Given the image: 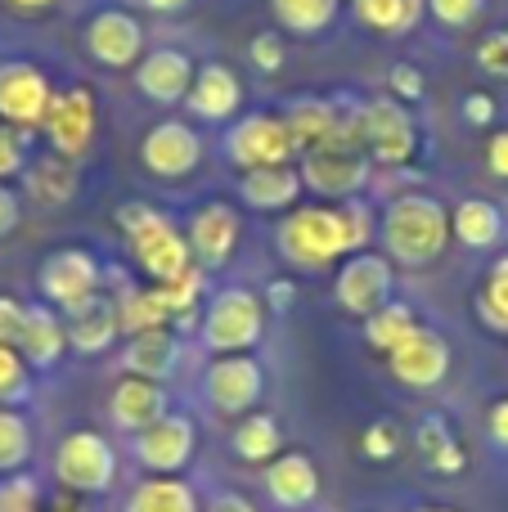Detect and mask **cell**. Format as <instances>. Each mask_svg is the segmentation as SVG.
Wrapping results in <instances>:
<instances>
[{"label": "cell", "mask_w": 508, "mask_h": 512, "mask_svg": "<svg viewBox=\"0 0 508 512\" xmlns=\"http://www.w3.org/2000/svg\"><path fill=\"white\" fill-rule=\"evenodd\" d=\"M378 239L387 248V261L405 265V270H423L432 265L450 243V212L428 194H405L392 198L383 212Z\"/></svg>", "instance_id": "obj_1"}, {"label": "cell", "mask_w": 508, "mask_h": 512, "mask_svg": "<svg viewBox=\"0 0 508 512\" xmlns=\"http://www.w3.org/2000/svg\"><path fill=\"white\" fill-rule=\"evenodd\" d=\"M117 230H122L126 248H131V261L140 265L153 283H171L176 274H185L189 265H194L185 234H180L158 207L122 203L117 207Z\"/></svg>", "instance_id": "obj_2"}, {"label": "cell", "mask_w": 508, "mask_h": 512, "mask_svg": "<svg viewBox=\"0 0 508 512\" xmlns=\"http://www.w3.org/2000/svg\"><path fill=\"white\" fill-rule=\"evenodd\" d=\"M369 180V153L360 144L356 108L342 113L338 131L302 153V185L320 198H356Z\"/></svg>", "instance_id": "obj_3"}, {"label": "cell", "mask_w": 508, "mask_h": 512, "mask_svg": "<svg viewBox=\"0 0 508 512\" xmlns=\"http://www.w3.org/2000/svg\"><path fill=\"white\" fill-rule=\"evenodd\" d=\"M279 256L297 270H324L338 256H356L347 230V212L342 207H297L279 221Z\"/></svg>", "instance_id": "obj_4"}, {"label": "cell", "mask_w": 508, "mask_h": 512, "mask_svg": "<svg viewBox=\"0 0 508 512\" xmlns=\"http://www.w3.org/2000/svg\"><path fill=\"white\" fill-rule=\"evenodd\" d=\"M266 333V301L252 288H221L203 310V337L207 351L216 355H248Z\"/></svg>", "instance_id": "obj_5"}, {"label": "cell", "mask_w": 508, "mask_h": 512, "mask_svg": "<svg viewBox=\"0 0 508 512\" xmlns=\"http://www.w3.org/2000/svg\"><path fill=\"white\" fill-rule=\"evenodd\" d=\"M54 481H59V490H72V495H81V499L108 495V490L117 486L113 445L99 432H90V427L68 432L54 445Z\"/></svg>", "instance_id": "obj_6"}, {"label": "cell", "mask_w": 508, "mask_h": 512, "mask_svg": "<svg viewBox=\"0 0 508 512\" xmlns=\"http://www.w3.org/2000/svg\"><path fill=\"white\" fill-rule=\"evenodd\" d=\"M356 126H360V144L374 162L383 167H401L414 158L419 149V131H414V117L401 99H369L356 108Z\"/></svg>", "instance_id": "obj_7"}, {"label": "cell", "mask_w": 508, "mask_h": 512, "mask_svg": "<svg viewBox=\"0 0 508 512\" xmlns=\"http://www.w3.org/2000/svg\"><path fill=\"white\" fill-rule=\"evenodd\" d=\"M297 153L293 131L284 117L275 113H248L225 131V158L239 171H261V167H288Z\"/></svg>", "instance_id": "obj_8"}, {"label": "cell", "mask_w": 508, "mask_h": 512, "mask_svg": "<svg viewBox=\"0 0 508 512\" xmlns=\"http://www.w3.org/2000/svg\"><path fill=\"white\" fill-rule=\"evenodd\" d=\"M266 391V369L252 355H216L203 373V396L221 418H243Z\"/></svg>", "instance_id": "obj_9"}, {"label": "cell", "mask_w": 508, "mask_h": 512, "mask_svg": "<svg viewBox=\"0 0 508 512\" xmlns=\"http://www.w3.org/2000/svg\"><path fill=\"white\" fill-rule=\"evenodd\" d=\"M140 162L153 180H185L203 162V135L189 122H180V117H162V122H153L144 131Z\"/></svg>", "instance_id": "obj_10"}, {"label": "cell", "mask_w": 508, "mask_h": 512, "mask_svg": "<svg viewBox=\"0 0 508 512\" xmlns=\"http://www.w3.org/2000/svg\"><path fill=\"white\" fill-rule=\"evenodd\" d=\"M392 288H396V274H392V261L383 252H356L342 261L338 279H333V297L347 315L356 319H369L374 310H383L392 301Z\"/></svg>", "instance_id": "obj_11"}, {"label": "cell", "mask_w": 508, "mask_h": 512, "mask_svg": "<svg viewBox=\"0 0 508 512\" xmlns=\"http://www.w3.org/2000/svg\"><path fill=\"white\" fill-rule=\"evenodd\" d=\"M95 122H99L95 95H90L86 86H72V90H54L41 131H45V140H50V153L77 162V158H86L90 140H95Z\"/></svg>", "instance_id": "obj_12"}, {"label": "cell", "mask_w": 508, "mask_h": 512, "mask_svg": "<svg viewBox=\"0 0 508 512\" xmlns=\"http://www.w3.org/2000/svg\"><path fill=\"white\" fill-rule=\"evenodd\" d=\"M194 445H198V427L189 414H162L153 427H144L135 436V459L149 477H180L194 459Z\"/></svg>", "instance_id": "obj_13"}, {"label": "cell", "mask_w": 508, "mask_h": 512, "mask_svg": "<svg viewBox=\"0 0 508 512\" xmlns=\"http://www.w3.org/2000/svg\"><path fill=\"white\" fill-rule=\"evenodd\" d=\"M54 99V86L36 63L5 59L0 63V122L14 131H32L45 122V108Z\"/></svg>", "instance_id": "obj_14"}, {"label": "cell", "mask_w": 508, "mask_h": 512, "mask_svg": "<svg viewBox=\"0 0 508 512\" xmlns=\"http://www.w3.org/2000/svg\"><path fill=\"white\" fill-rule=\"evenodd\" d=\"M36 283H41V297L50 301L54 310H72L104 288V265L86 248H63V252L45 256Z\"/></svg>", "instance_id": "obj_15"}, {"label": "cell", "mask_w": 508, "mask_h": 512, "mask_svg": "<svg viewBox=\"0 0 508 512\" xmlns=\"http://www.w3.org/2000/svg\"><path fill=\"white\" fill-rule=\"evenodd\" d=\"M243 221L230 203H203L185 225V243L198 270H225L239 252Z\"/></svg>", "instance_id": "obj_16"}, {"label": "cell", "mask_w": 508, "mask_h": 512, "mask_svg": "<svg viewBox=\"0 0 508 512\" xmlns=\"http://www.w3.org/2000/svg\"><path fill=\"white\" fill-rule=\"evenodd\" d=\"M86 54L99 68H131L144 59V23L126 9H99L86 23Z\"/></svg>", "instance_id": "obj_17"}, {"label": "cell", "mask_w": 508, "mask_h": 512, "mask_svg": "<svg viewBox=\"0 0 508 512\" xmlns=\"http://www.w3.org/2000/svg\"><path fill=\"white\" fill-rule=\"evenodd\" d=\"M387 369L401 387H414V391H432L446 382L450 373V342L432 328H414L392 355H387Z\"/></svg>", "instance_id": "obj_18"}, {"label": "cell", "mask_w": 508, "mask_h": 512, "mask_svg": "<svg viewBox=\"0 0 508 512\" xmlns=\"http://www.w3.org/2000/svg\"><path fill=\"white\" fill-rule=\"evenodd\" d=\"M194 63H189L185 50H149L140 63H135V90H140L149 104L158 108H171V104H185L189 99V86H194Z\"/></svg>", "instance_id": "obj_19"}, {"label": "cell", "mask_w": 508, "mask_h": 512, "mask_svg": "<svg viewBox=\"0 0 508 512\" xmlns=\"http://www.w3.org/2000/svg\"><path fill=\"white\" fill-rule=\"evenodd\" d=\"M162 414H171V400H167L162 382L131 378V373H126L113 387V396H108V418H113V427H122V432H131V436L153 427Z\"/></svg>", "instance_id": "obj_20"}, {"label": "cell", "mask_w": 508, "mask_h": 512, "mask_svg": "<svg viewBox=\"0 0 508 512\" xmlns=\"http://www.w3.org/2000/svg\"><path fill=\"white\" fill-rule=\"evenodd\" d=\"M185 108L198 122H234L243 108V81L234 77L225 63H203V68L194 72Z\"/></svg>", "instance_id": "obj_21"}, {"label": "cell", "mask_w": 508, "mask_h": 512, "mask_svg": "<svg viewBox=\"0 0 508 512\" xmlns=\"http://www.w3.org/2000/svg\"><path fill=\"white\" fill-rule=\"evenodd\" d=\"M261 481H266L270 504L284 512L311 508L315 495H320V468H315L302 450H288V454H279L275 463H266V477Z\"/></svg>", "instance_id": "obj_22"}, {"label": "cell", "mask_w": 508, "mask_h": 512, "mask_svg": "<svg viewBox=\"0 0 508 512\" xmlns=\"http://www.w3.org/2000/svg\"><path fill=\"white\" fill-rule=\"evenodd\" d=\"M63 328H68V346L77 355H104L108 346L122 337V324H117V301H108L104 292H95L90 301L63 310Z\"/></svg>", "instance_id": "obj_23"}, {"label": "cell", "mask_w": 508, "mask_h": 512, "mask_svg": "<svg viewBox=\"0 0 508 512\" xmlns=\"http://www.w3.org/2000/svg\"><path fill=\"white\" fill-rule=\"evenodd\" d=\"M63 351H68V328H63L59 310H54L50 301L27 306L23 333H18V355H23L32 369H54Z\"/></svg>", "instance_id": "obj_24"}, {"label": "cell", "mask_w": 508, "mask_h": 512, "mask_svg": "<svg viewBox=\"0 0 508 512\" xmlns=\"http://www.w3.org/2000/svg\"><path fill=\"white\" fill-rule=\"evenodd\" d=\"M180 364V342L171 328H153V333H135L122 346V373L149 382H167Z\"/></svg>", "instance_id": "obj_25"}, {"label": "cell", "mask_w": 508, "mask_h": 512, "mask_svg": "<svg viewBox=\"0 0 508 512\" xmlns=\"http://www.w3.org/2000/svg\"><path fill=\"white\" fill-rule=\"evenodd\" d=\"M302 171L293 167H261V171H243L239 180V198L252 212H288L302 198Z\"/></svg>", "instance_id": "obj_26"}, {"label": "cell", "mask_w": 508, "mask_h": 512, "mask_svg": "<svg viewBox=\"0 0 508 512\" xmlns=\"http://www.w3.org/2000/svg\"><path fill=\"white\" fill-rule=\"evenodd\" d=\"M23 185H27V198H32V203L63 207V203H72V194H77V171H72L68 158L45 153V158H36L23 167Z\"/></svg>", "instance_id": "obj_27"}, {"label": "cell", "mask_w": 508, "mask_h": 512, "mask_svg": "<svg viewBox=\"0 0 508 512\" xmlns=\"http://www.w3.org/2000/svg\"><path fill=\"white\" fill-rule=\"evenodd\" d=\"M450 234L473 252L495 248V243L504 239V212L495 203H486V198H464V203L450 212Z\"/></svg>", "instance_id": "obj_28"}, {"label": "cell", "mask_w": 508, "mask_h": 512, "mask_svg": "<svg viewBox=\"0 0 508 512\" xmlns=\"http://www.w3.org/2000/svg\"><path fill=\"white\" fill-rule=\"evenodd\" d=\"M122 512H203L198 490L180 477H149L122 499Z\"/></svg>", "instance_id": "obj_29"}, {"label": "cell", "mask_w": 508, "mask_h": 512, "mask_svg": "<svg viewBox=\"0 0 508 512\" xmlns=\"http://www.w3.org/2000/svg\"><path fill=\"white\" fill-rule=\"evenodd\" d=\"M117 324H122V337L167 328L171 310H167V301H162L158 283H153V288H122V297H117Z\"/></svg>", "instance_id": "obj_30"}, {"label": "cell", "mask_w": 508, "mask_h": 512, "mask_svg": "<svg viewBox=\"0 0 508 512\" xmlns=\"http://www.w3.org/2000/svg\"><path fill=\"white\" fill-rule=\"evenodd\" d=\"M288 131H293V144L297 149H315V144H324L333 131H338L342 113L329 104V99H293V108L284 113Z\"/></svg>", "instance_id": "obj_31"}, {"label": "cell", "mask_w": 508, "mask_h": 512, "mask_svg": "<svg viewBox=\"0 0 508 512\" xmlns=\"http://www.w3.org/2000/svg\"><path fill=\"white\" fill-rule=\"evenodd\" d=\"M230 445L243 463H275L279 445H284V432H279V423L270 414H243Z\"/></svg>", "instance_id": "obj_32"}, {"label": "cell", "mask_w": 508, "mask_h": 512, "mask_svg": "<svg viewBox=\"0 0 508 512\" xmlns=\"http://www.w3.org/2000/svg\"><path fill=\"white\" fill-rule=\"evenodd\" d=\"M342 0H270V14L293 36H320L333 27Z\"/></svg>", "instance_id": "obj_33"}, {"label": "cell", "mask_w": 508, "mask_h": 512, "mask_svg": "<svg viewBox=\"0 0 508 512\" xmlns=\"http://www.w3.org/2000/svg\"><path fill=\"white\" fill-rule=\"evenodd\" d=\"M423 9H428V0H356V18L383 36L414 32Z\"/></svg>", "instance_id": "obj_34"}, {"label": "cell", "mask_w": 508, "mask_h": 512, "mask_svg": "<svg viewBox=\"0 0 508 512\" xmlns=\"http://www.w3.org/2000/svg\"><path fill=\"white\" fill-rule=\"evenodd\" d=\"M419 328V319H414V306H405V301H387L383 310H374V315L365 319V342L374 346V351L392 355L396 346L405 342V337Z\"/></svg>", "instance_id": "obj_35"}, {"label": "cell", "mask_w": 508, "mask_h": 512, "mask_svg": "<svg viewBox=\"0 0 508 512\" xmlns=\"http://www.w3.org/2000/svg\"><path fill=\"white\" fill-rule=\"evenodd\" d=\"M419 450H423V459H428V468H437V472H464V463H468V454L459 450V441L450 436V423L441 414H428L419 423Z\"/></svg>", "instance_id": "obj_36"}, {"label": "cell", "mask_w": 508, "mask_h": 512, "mask_svg": "<svg viewBox=\"0 0 508 512\" xmlns=\"http://www.w3.org/2000/svg\"><path fill=\"white\" fill-rule=\"evenodd\" d=\"M32 423H27L18 409L0 405V472H23V463L32 459Z\"/></svg>", "instance_id": "obj_37"}, {"label": "cell", "mask_w": 508, "mask_h": 512, "mask_svg": "<svg viewBox=\"0 0 508 512\" xmlns=\"http://www.w3.org/2000/svg\"><path fill=\"white\" fill-rule=\"evenodd\" d=\"M203 288H207V270H198V265H189V270L176 274L171 283H158L162 301H167V310H171V324H176V319H185V315H198Z\"/></svg>", "instance_id": "obj_38"}, {"label": "cell", "mask_w": 508, "mask_h": 512, "mask_svg": "<svg viewBox=\"0 0 508 512\" xmlns=\"http://www.w3.org/2000/svg\"><path fill=\"white\" fill-rule=\"evenodd\" d=\"M32 364L18 355V346H0V405L18 409L32 400Z\"/></svg>", "instance_id": "obj_39"}, {"label": "cell", "mask_w": 508, "mask_h": 512, "mask_svg": "<svg viewBox=\"0 0 508 512\" xmlns=\"http://www.w3.org/2000/svg\"><path fill=\"white\" fill-rule=\"evenodd\" d=\"M477 315L495 328V333H508V256H500V265L491 270L482 297H477Z\"/></svg>", "instance_id": "obj_40"}, {"label": "cell", "mask_w": 508, "mask_h": 512, "mask_svg": "<svg viewBox=\"0 0 508 512\" xmlns=\"http://www.w3.org/2000/svg\"><path fill=\"white\" fill-rule=\"evenodd\" d=\"M41 508V486L27 472H9L0 481V512H36Z\"/></svg>", "instance_id": "obj_41"}, {"label": "cell", "mask_w": 508, "mask_h": 512, "mask_svg": "<svg viewBox=\"0 0 508 512\" xmlns=\"http://www.w3.org/2000/svg\"><path fill=\"white\" fill-rule=\"evenodd\" d=\"M482 9H486V0H428V14L437 18L441 27H455V32L468 23H477Z\"/></svg>", "instance_id": "obj_42"}, {"label": "cell", "mask_w": 508, "mask_h": 512, "mask_svg": "<svg viewBox=\"0 0 508 512\" xmlns=\"http://www.w3.org/2000/svg\"><path fill=\"white\" fill-rule=\"evenodd\" d=\"M360 450H365V459H374V463L396 459V450H401V432H396V423H369L365 436H360Z\"/></svg>", "instance_id": "obj_43"}, {"label": "cell", "mask_w": 508, "mask_h": 512, "mask_svg": "<svg viewBox=\"0 0 508 512\" xmlns=\"http://www.w3.org/2000/svg\"><path fill=\"white\" fill-rule=\"evenodd\" d=\"M27 167V131H14V126H0V180L18 176Z\"/></svg>", "instance_id": "obj_44"}, {"label": "cell", "mask_w": 508, "mask_h": 512, "mask_svg": "<svg viewBox=\"0 0 508 512\" xmlns=\"http://www.w3.org/2000/svg\"><path fill=\"white\" fill-rule=\"evenodd\" d=\"M248 59H252V68H261V72L284 68V41H279V32H261L257 41L248 45Z\"/></svg>", "instance_id": "obj_45"}, {"label": "cell", "mask_w": 508, "mask_h": 512, "mask_svg": "<svg viewBox=\"0 0 508 512\" xmlns=\"http://www.w3.org/2000/svg\"><path fill=\"white\" fill-rule=\"evenodd\" d=\"M477 63H482L491 77H508V32H491L477 45Z\"/></svg>", "instance_id": "obj_46"}, {"label": "cell", "mask_w": 508, "mask_h": 512, "mask_svg": "<svg viewBox=\"0 0 508 512\" xmlns=\"http://www.w3.org/2000/svg\"><path fill=\"white\" fill-rule=\"evenodd\" d=\"M23 315L27 306L18 297H5L0 292V346H18V333H23Z\"/></svg>", "instance_id": "obj_47"}, {"label": "cell", "mask_w": 508, "mask_h": 512, "mask_svg": "<svg viewBox=\"0 0 508 512\" xmlns=\"http://www.w3.org/2000/svg\"><path fill=\"white\" fill-rule=\"evenodd\" d=\"M392 90L405 99V104H410V99L423 95V77L410 68V63H396V68H392Z\"/></svg>", "instance_id": "obj_48"}, {"label": "cell", "mask_w": 508, "mask_h": 512, "mask_svg": "<svg viewBox=\"0 0 508 512\" xmlns=\"http://www.w3.org/2000/svg\"><path fill=\"white\" fill-rule=\"evenodd\" d=\"M486 167H491V176L508 180V131L491 135V144H486Z\"/></svg>", "instance_id": "obj_49"}, {"label": "cell", "mask_w": 508, "mask_h": 512, "mask_svg": "<svg viewBox=\"0 0 508 512\" xmlns=\"http://www.w3.org/2000/svg\"><path fill=\"white\" fill-rule=\"evenodd\" d=\"M486 432H491V441L500 445V450H508V396L495 400L491 405V418H486Z\"/></svg>", "instance_id": "obj_50"}, {"label": "cell", "mask_w": 508, "mask_h": 512, "mask_svg": "<svg viewBox=\"0 0 508 512\" xmlns=\"http://www.w3.org/2000/svg\"><path fill=\"white\" fill-rule=\"evenodd\" d=\"M18 216H23V212H18V194L5 185V180H0V239H5V234L18 225Z\"/></svg>", "instance_id": "obj_51"}, {"label": "cell", "mask_w": 508, "mask_h": 512, "mask_svg": "<svg viewBox=\"0 0 508 512\" xmlns=\"http://www.w3.org/2000/svg\"><path fill=\"white\" fill-rule=\"evenodd\" d=\"M207 512H257V504L248 495H239V490H221V495H212Z\"/></svg>", "instance_id": "obj_52"}, {"label": "cell", "mask_w": 508, "mask_h": 512, "mask_svg": "<svg viewBox=\"0 0 508 512\" xmlns=\"http://www.w3.org/2000/svg\"><path fill=\"white\" fill-rule=\"evenodd\" d=\"M464 117L468 122H477V126H486L495 117V99L491 95H468L464 99Z\"/></svg>", "instance_id": "obj_53"}, {"label": "cell", "mask_w": 508, "mask_h": 512, "mask_svg": "<svg viewBox=\"0 0 508 512\" xmlns=\"http://www.w3.org/2000/svg\"><path fill=\"white\" fill-rule=\"evenodd\" d=\"M293 283H288V279H275V283H270V288H266V306L270 310H288V306H293Z\"/></svg>", "instance_id": "obj_54"}, {"label": "cell", "mask_w": 508, "mask_h": 512, "mask_svg": "<svg viewBox=\"0 0 508 512\" xmlns=\"http://www.w3.org/2000/svg\"><path fill=\"white\" fill-rule=\"evenodd\" d=\"M54 512H81V495H72V490H59V499H54Z\"/></svg>", "instance_id": "obj_55"}, {"label": "cell", "mask_w": 508, "mask_h": 512, "mask_svg": "<svg viewBox=\"0 0 508 512\" xmlns=\"http://www.w3.org/2000/svg\"><path fill=\"white\" fill-rule=\"evenodd\" d=\"M149 9H158V14H180V9L189 5V0H144Z\"/></svg>", "instance_id": "obj_56"}, {"label": "cell", "mask_w": 508, "mask_h": 512, "mask_svg": "<svg viewBox=\"0 0 508 512\" xmlns=\"http://www.w3.org/2000/svg\"><path fill=\"white\" fill-rule=\"evenodd\" d=\"M14 9H27V14H36V9H50L54 0H9Z\"/></svg>", "instance_id": "obj_57"}, {"label": "cell", "mask_w": 508, "mask_h": 512, "mask_svg": "<svg viewBox=\"0 0 508 512\" xmlns=\"http://www.w3.org/2000/svg\"><path fill=\"white\" fill-rule=\"evenodd\" d=\"M419 512H450V508H419Z\"/></svg>", "instance_id": "obj_58"}]
</instances>
